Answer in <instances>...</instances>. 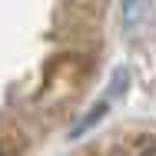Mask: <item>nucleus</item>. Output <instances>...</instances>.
I'll return each mask as SVG.
<instances>
[{
    "label": "nucleus",
    "mask_w": 156,
    "mask_h": 156,
    "mask_svg": "<svg viewBox=\"0 0 156 156\" xmlns=\"http://www.w3.org/2000/svg\"><path fill=\"white\" fill-rule=\"evenodd\" d=\"M150 17V0H123V20L126 30H136L143 27V20Z\"/></svg>",
    "instance_id": "nucleus-1"
},
{
    "label": "nucleus",
    "mask_w": 156,
    "mask_h": 156,
    "mask_svg": "<svg viewBox=\"0 0 156 156\" xmlns=\"http://www.w3.org/2000/svg\"><path fill=\"white\" fill-rule=\"evenodd\" d=\"M143 156H156V150H146V153H143Z\"/></svg>",
    "instance_id": "nucleus-2"
}]
</instances>
